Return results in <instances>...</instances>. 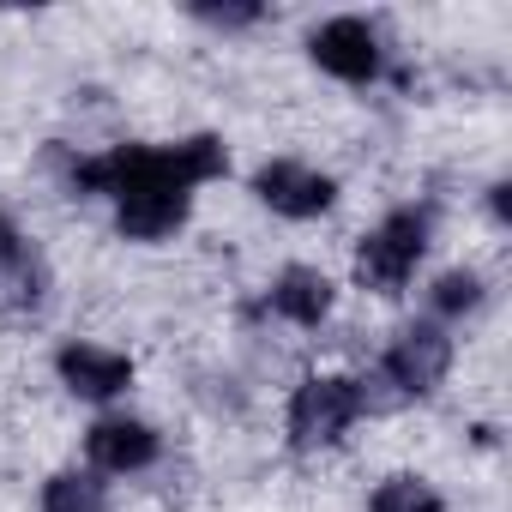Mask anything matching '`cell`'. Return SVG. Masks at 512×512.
I'll return each mask as SVG.
<instances>
[{
    "instance_id": "cell-1",
    "label": "cell",
    "mask_w": 512,
    "mask_h": 512,
    "mask_svg": "<svg viewBox=\"0 0 512 512\" xmlns=\"http://www.w3.org/2000/svg\"><path fill=\"white\" fill-rule=\"evenodd\" d=\"M229 169L223 145L211 133L175 139V145H115L103 157L73 163L79 193H109L115 223L133 241H163L187 223V199L199 181H217Z\"/></svg>"
},
{
    "instance_id": "cell-2",
    "label": "cell",
    "mask_w": 512,
    "mask_h": 512,
    "mask_svg": "<svg viewBox=\"0 0 512 512\" xmlns=\"http://www.w3.org/2000/svg\"><path fill=\"white\" fill-rule=\"evenodd\" d=\"M428 229H434V211L428 205H404L380 229H368L362 247H356V278H362V290L398 296L410 284V272L422 266V253H428Z\"/></svg>"
},
{
    "instance_id": "cell-3",
    "label": "cell",
    "mask_w": 512,
    "mask_h": 512,
    "mask_svg": "<svg viewBox=\"0 0 512 512\" xmlns=\"http://www.w3.org/2000/svg\"><path fill=\"white\" fill-rule=\"evenodd\" d=\"M446 368H452V338H446L440 326H410V332H398V344L386 350L380 374L368 380V386H386V392L374 398V410L428 398V392L446 380Z\"/></svg>"
},
{
    "instance_id": "cell-4",
    "label": "cell",
    "mask_w": 512,
    "mask_h": 512,
    "mask_svg": "<svg viewBox=\"0 0 512 512\" xmlns=\"http://www.w3.org/2000/svg\"><path fill=\"white\" fill-rule=\"evenodd\" d=\"M356 416H362L356 380H350V374H314V380H302L296 398H290V440H296L302 452L338 446Z\"/></svg>"
},
{
    "instance_id": "cell-5",
    "label": "cell",
    "mask_w": 512,
    "mask_h": 512,
    "mask_svg": "<svg viewBox=\"0 0 512 512\" xmlns=\"http://www.w3.org/2000/svg\"><path fill=\"white\" fill-rule=\"evenodd\" d=\"M308 55L320 61V73L344 79V85H368L380 79V37L368 19H326L308 37Z\"/></svg>"
},
{
    "instance_id": "cell-6",
    "label": "cell",
    "mask_w": 512,
    "mask_h": 512,
    "mask_svg": "<svg viewBox=\"0 0 512 512\" xmlns=\"http://www.w3.org/2000/svg\"><path fill=\"white\" fill-rule=\"evenodd\" d=\"M253 193H260L278 217H320V211H332L338 181L308 169V163H266L253 175Z\"/></svg>"
},
{
    "instance_id": "cell-7",
    "label": "cell",
    "mask_w": 512,
    "mask_h": 512,
    "mask_svg": "<svg viewBox=\"0 0 512 512\" xmlns=\"http://www.w3.org/2000/svg\"><path fill=\"white\" fill-rule=\"evenodd\" d=\"M55 368L79 398H121L133 386V362L121 350H103V344H67L55 356Z\"/></svg>"
},
{
    "instance_id": "cell-8",
    "label": "cell",
    "mask_w": 512,
    "mask_h": 512,
    "mask_svg": "<svg viewBox=\"0 0 512 512\" xmlns=\"http://www.w3.org/2000/svg\"><path fill=\"white\" fill-rule=\"evenodd\" d=\"M85 452L97 470H145L157 458V434L133 416H103L91 434H85Z\"/></svg>"
},
{
    "instance_id": "cell-9",
    "label": "cell",
    "mask_w": 512,
    "mask_h": 512,
    "mask_svg": "<svg viewBox=\"0 0 512 512\" xmlns=\"http://www.w3.org/2000/svg\"><path fill=\"white\" fill-rule=\"evenodd\" d=\"M332 278L326 272H314V266H290V272H278V284L266 290V308L272 314H284L290 326H320L326 314H332Z\"/></svg>"
},
{
    "instance_id": "cell-10",
    "label": "cell",
    "mask_w": 512,
    "mask_h": 512,
    "mask_svg": "<svg viewBox=\"0 0 512 512\" xmlns=\"http://www.w3.org/2000/svg\"><path fill=\"white\" fill-rule=\"evenodd\" d=\"M43 512H109V494L97 476H79V470H61L43 482Z\"/></svg>"
},
{
    "instance_id": "cell-11",
    "label": "cell",
    "mask_w": 512,
    "mask_h": 512,
    "mask_svg": "<svg viewBox=\"0 0 512 512\" xmlns=\"http://www.w3.org/2000/svg\"><path fill=\"white\" fill-rule=\"evenodd\" d=\"M368 512H446V500H440L434 482H422V476H392V482L374 488Z\"/></svg>"
},
{
    "instance_id": "cell-12",
    "label": "cell",
    "mask_w": 512,
    "mask_h": 512,
    "mask_svg": "<svg viewBox=\"0 0 512 512\" xmlns=\"http://www.w3.org/2000/svg\"><path fill=\"white\" fill-rule=\"evenodd\" d=\"M476 308H482V278L476 272H446L434 284V314L458 320V314H476Z\"/></svg>"
},
{
    "instance_id": "cell-13",
    "label": "cell",
    "mask_w": 512,
    "mask_h": 512,
    "mask_svg": "<svg viewBox=\"0 0 512 512\" xmlns=\"http://www.w3.org/2000/svg\"><path fill=\"white\" fill-rule=\"evenodd\" d=\"M193 19L223 25V31H241V25H253V19H266V7H260V0H235V7H211V0H199Z\"/></svg>"
},
{
    "instance_id": "cell-14",
    "label": "cell",
    "mask_w": 512,
    "mask_h": 512,
    "mask_svg": "<svg viewBox=\"0 0 512 512\" xmlns=\"http://www.w3.org/2000/svg\"><path fill=\"white\" fill-rule=\"evenodd\" d=\"M19 253H25V241H19V229H13L7 217H0V272H7V266H19Z\"/></svg>"
}]
</instances>
